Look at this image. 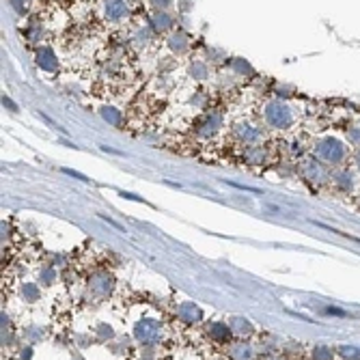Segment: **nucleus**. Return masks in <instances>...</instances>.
Wrapping results in <instances>:
<instances>
[{
	"mask_svg": "<svg viewBox=\"0 0 360 360\" xmlns=\"http://www.w3.org/2000/svg\"><path fill=\"white\" fill-rule=\"evenodd\" d=\"M108 9H110V11H108V13H110V17H119L125 11L121 0H110V3H108Z\"/></svg>",
	"mask_w": 360,
	"mask_h": 360,
	"instance_id": "obj_1",
	"label": "nucleus"
}]
</instances>
